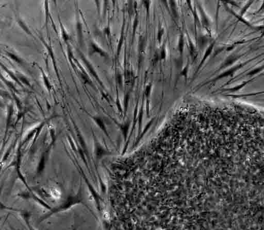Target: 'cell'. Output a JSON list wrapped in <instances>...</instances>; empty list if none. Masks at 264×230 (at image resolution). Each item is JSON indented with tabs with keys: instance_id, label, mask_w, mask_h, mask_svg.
<instances>
[{
	"instance_id": "6da1fadb",
	"label": "cell",
	"mask_w": 264,
	"mask_h": 230,
	"mask_svg": "<svg viewBox=\"0 0 264 230\" xmlns=\"http://www.w3.org/2000/svg\"><path fill=\"white\" fill-rule=\"evenodd\" d=\"M184 38L182 34L181 35L180 37V40H179V45H178V48L179 50L180 51L181 54H182L183 50H184Z\"/></svg>"
},
{
	"instance_id": "3957f363",
	"label": "cell",
	"mask_w": 264,
	"mask_h": 230,
	"mask_svg": "<svg viewBox=\"0 0 264 230\" xmlns=\"http://www.w3.org/2000/svg\"><path fill=\"white\" fill-rule=\"evenodd\" d=\"M167 56L166 50L165 46L163 47L161 51V59L164 60L166 58Z\"/></svg>"
},
{
	"instance_id": "277c9868",
	"label": "cell",
	"mask_w": 264,
	"mask_h": 230,
	"mask_svg": "<svg viewBox=\"0 0 264 230\" xmlns=\"http://www.w3.org/2000/svg\"><path fill=\"white\" fill-rule=\"evenodd\" d=\"M164 29H161L159 30V33H158V35H157V39H158V40L159 41V42H161V38H162V36L164 34Z\"/></svg>"
},
{
	"instance_id": "8992f818",
	"label": "cell",
	"mask_w": 264,
	"mask_h": 230,
	"mask_svg": "<svg viewBox=\"0 0 264 230\" xmlns=\"http://www.w3.org/2000/svg\"><path fill=\"white\" fill-rule=\"evenodd\" d=\"M144 2L145 3H144V5L145 6V8L146 9H147V11L148 13H149V7H150V1H144Z\"/></svg>"
},
{
	"instance_id": "5b68a950",
	"label": "cell",
	"mask_w": 264,
	"mask_h": 230,
	"mask_svg": "<svg viewBox=\"0 0 264 230\" xmlns=\"http://www.w3.org/2000/svg\"><path fill=\"white\" fill-rule=\"evenodd\" d=\"M138 24V20L137 18H136L135 19V21H134V27H133V34L135 33V30L136 29V28L137 27Z\"/></svg>"
},
{
	"instance_id": "7a4b0ae2",
	"label": "cell",
	"mask_w": 264,
	"mask_h": 230,
	"mask_svg": "<svg viewBox=\"0 0 264 230\" xmlns=\"http://www.w3.org/2000/svg\"><path fill=\"white\" fill-rule=\"evenodd\" d=\"M188 64H187L186 66H185V68L183 69L182 71L181 72V75H182L183 76H184L185 77L186 79H187V73L188 71Z\"/></svg>"
}]
</instances>
